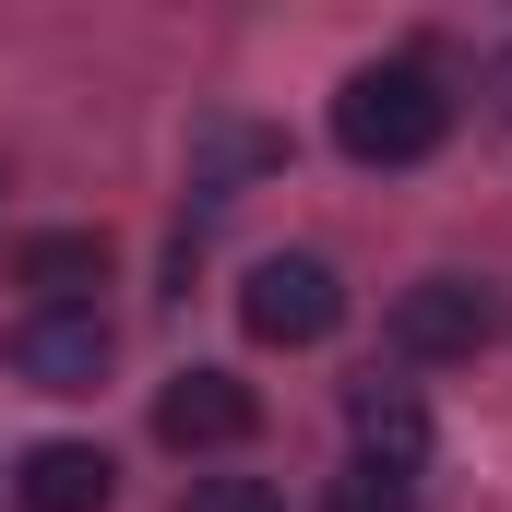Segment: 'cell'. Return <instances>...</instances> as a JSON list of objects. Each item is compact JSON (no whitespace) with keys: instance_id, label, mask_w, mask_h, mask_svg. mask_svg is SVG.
<instances>
[{"instance_id":"obj_1","label":"cell","mask_w":512,"mask_h":512,"mask_svg":"<svg viewBox=\"0 0 512 512\" xmlns=\"http://www.w3.org/2000/svg\"><path fill=\"white\" fill-rule=\"evenodd\" d=\"M441 131H453V96H441L429 60H370L334 96V143L358 167H417V155H441Z\"/></svg>"},{"instance_id":"obj_2","label":"cell","mask_w":512,"mask_h":512,"mask_svg":"<svg viewBox=\"0 0 512 512\" xmlns=\"http://www.w3.org/2000/svg\"><path fill=\"white\" fill-rule=\"evenodd\" d=\"M239 322H251L262 346H322V334L346 322V286H334L322 251H274V262H251V286H239Z\"/></svg>"},{"instance_id":"obj_3","label":"cell","mask_w":512,"mask_h":512,"mask_svg":"<svg viewBox=\"0 0 512 512\" xmlns=\"http://www.w3.org/2000/svg\"><path fill=\"white\" fill-rule=\"evenodd\" d=\"M251 429H262V393L239 370H179V382L155 393V441L167 453H239Z\"/></svg>"},{"instance_id":"obj_4","label":"cell","mask_w":512,"mask_h":512,"mask_svg":"<svg viewBox=\"0 0 512 512\" xmlns=\"http://www.w3.org/2000/svg\"><path fill=\"white\" fill-rule=\"evenodd\" d=\"M489 346V286H465V274H417L405 298H393V358H477Z\"/></svg>"},{"instance_id":"obj_5","label":"cell","mask_w":512,"mask_h":512,"mask_svg":"<svg viewBox=\"0 0 512 512\" xmlns=\"http://www.w3.org/2000/svg\"><path fill=\"white\" fill-rule=\"evenodd\" d=\"M12 370L36 393H96L108 382V310H24L12 322Z\"/></svg>"},{"instance_id":"obj_6","label":"cell","mask_w":512,"mask_h":512,"mask_svg":"<svg viewBox=\"0 0 512 512\" xmlns=\"http://www.w3.org/2000/svg\"><path fill=\"white\" fill-rule=\"evenodd\" d=\"M12 501L24 512H108L120 501V465H108L96 441H36V453L12 465Z\"/></svg>"},{"instance_id":"obj_7","label":"cell","mask_w":512,"mask_h":512,"mask_svg":"<svg viewBox=\"0 0 512 512\" xmlns=\"http://www.w3.org/2000/svg\"><path fill=\"white\" fill-rule=\"evenodd\" d=\"M12 274L36 286V310H96V286H108V239H96V227H36V239L12 251Z\"/></svg>"},{"instance_id":"obj_8","label":"cell","mask_w":512,"mask_h":512,"mask_svg":"<svg viewBox=\"0 0 512 512\" xmlns=\"http://www.w3.org/2000/svg\"><path fill=\"white\" fill-rule=\"evenodd\" d=\"M346 429H358V465H382V477H417L429 465V405L405 382H358L346 393Z\"/></svg>"},{"instance_id":"obj_9","label":"cell","mask_w":512,"mask_h":512,"mask_svg":"<svg viewBox=\"0 0 512 512\" xmlns=\"http://www.w3.org/2000/svg\"><path fill=\"white\" fill-rule=\"evenodd\" d=\"M274 155H286L274 131H239V120H215V131H203V179H191V191H215V179H251V167H274Z\"/></svg>"},{"instance_id":"obj_10","label":"cell","mask_w":512,"mask_h":512,"mask_svg":"<svg viewBox=\"0 0 512 512\" xmlns=\"http://www.w3.org/2000/svg\"><path fill=\"white\" fill-rule=\"evenodd\" d=\"M322 512H417V477H382V465H346Z\"/></svg>"},{"instance_id":"obj_11","label":"cell","mask_w":512,"mask_h":512,"mask_svg":"<svg viewBox=\"0 0 512 512\" xmlns=\"http://www.w3.org/2000/svg\"><path fill=\"white\" fill-rule=\"evenodd\" d=\"M179 512H286V501H274L262 477H191V489H179Z\"/></svg>"},{"instance_id":"obj_12","label":"cell","mask_w":512,"mask_h":512,"mask_svg":"<svg viewBox=\"0 0 512 512\" xmlns=\"http://www.w3.org/2000/svg\"><path fill=\"white\" fill-rule=\"evenodd\" d=\"M501 108H512V60H501Z\"/></svg>"}]
</instances>
